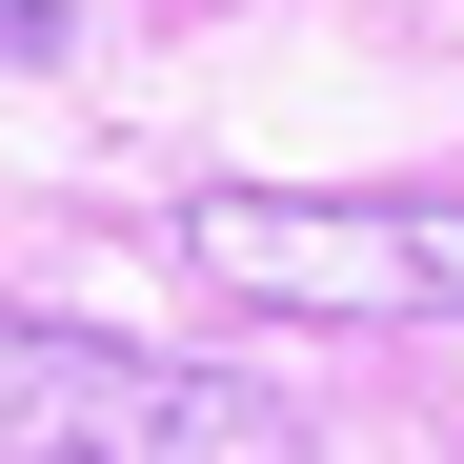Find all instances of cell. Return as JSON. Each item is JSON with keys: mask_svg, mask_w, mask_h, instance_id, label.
<instances>
[{"mask_svg": "<svg viewBox=\"0 0 464 464\" xmlns=\"http://www.w3.org/2000/svg\"><path fill=\"white\" fill-rule=\"evenodd\" d=\"M0 464H283V404L243 363H162L0 303Z\"/></svg>", "mask_w": 464, "mask_h": 464, "instance_id": "obj_1", "label": "cell"}, {"mask_svg": "<svg viewBox=\"0 0 464 464\" xmlns=\"http://www.w3.org/2000/svg\"><path fill=\"white\" fill-rule=\"evenodd\" d=\"M383 283L404 324H464V202H383Z\"/></svg>", "mask_w": 464, "mask_h": 464, "instance_id": "obj_2", "label": "cell"}, {"mask_svg": "<svg viewBox=\"0 0 464 464\" xmlns=\"http://www.w3.org/2000/svg\"><path fill=\"white\" fill-rule=\"evenodd\" d=\"M41 41H61V0H0V61H41Z\"/></svg>", "mask_w": 464, "mask_h": 464, "instance_id": "obj_3", "label": "cell"}]
</instances>
